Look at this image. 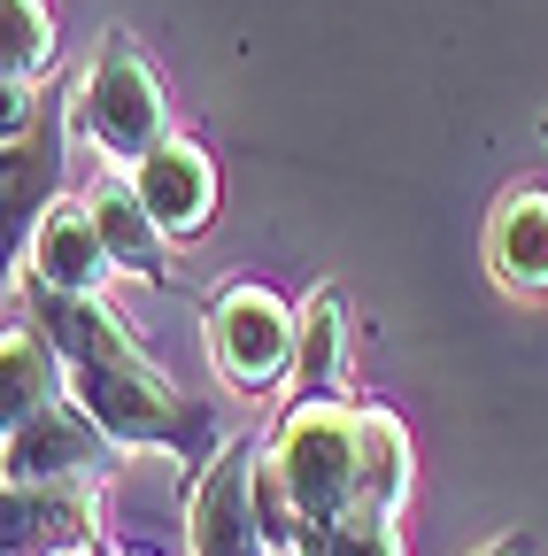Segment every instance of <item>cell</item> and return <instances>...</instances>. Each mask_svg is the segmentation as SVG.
Listing matches in <instances>:
<instances>
[{
	"instance_id": "1",
	"label": "cell",
	"mask_w": 548,
	"mask_h": 556,
	"mask_svg": "<svg viewBox=\"0 0 548 556\" xmlns=\"http://www.w3.org/2000/svg\"><path fill=\"white\" fill-rule=\"evenodd\" d=\"M270 464L286 471L309 526H348L356 518V479H364V409L309 394L279 426V441H270Z\"/></svg>"
},
{
	"instance_id": "2",
	"label": "cell",
	"mask_w": 548,
	"mask_h": 556,
	"mask_svg": "<svg viewBox=\"0 0 548 556\" xmlns=\"http://www.w3.org/2000/svg\"><path fill=\"white\" fill-rule=\"evenodd\" d=\"M78 124L101 139L116 163H148L163 139H170V131H163V124H170L163 86H155L148 54L131 47V39H109V47H101L93 78H86V93H78Z\"/></svg>"
},
{
	"instance_id": "3",
	"label": "cell",
	"mask_w": 548,
	"mask_h": 556,
	"mask_svg": "<svg viewBox=\"0 0 548 556\" xmlns=\"http://www.w3.org/2000/svg\"><path fill=\"white\" fill-rule=\"evenodd\" d=\"M294 332L302 325L263 278H240V287H225L209 302V356H217L225 387H240V394H263L294 371Z\"/></svg>"
},
{
	"instance_id": "4",
	"label": "cell",
	"mask_w": 548,
	"mask_h": 556,
	"mask_svg": "<svg viewBox=\"0 0 548 556\" xmlns=\"http://www.w3.org/2000/svg\"><path fill=\"white\" fill-rule=\"evenodd\" d=\"M71 394L116 448L178 441V394H170V379L155 364H140V348H131V356H109V364H71Z\"/></svg>"
},
{
	"instance_id": "5",
	"label": "cell",
	"mask_w": 548,
	"mask_h": 556,
	"mask_svg": "<svg viewBox=\"0 0 548 556\" xmlns=\"http://www.w3.org/2000/svg\"><path fill=\"white\" fill-rule=\"evenodd\" d=\"M186 541H193V556H279L255 510V448H225V464L193 486Z\"/></svg>"
},
{
	"instance_id": "6",
	"label": "cell",
	"mask_w": 548,
	"mask_h": 556,
	"mask_svg": "<svg viewBox=\"0 0 548 556\" xmlns=\"http://www.w3.org/2000/svg\"><path fill=\"white\" fill-rule=\"evenodd\" d=\"M109 464V433L78 402H54L24 426H9V486H62V479H93Z\"/></svg>"
},
{
	"instance_id": "7",
	"label": "cell",
	"mask_w": 548,
	"mask_h": 556,
	"mask_svg": "<svg viewBox=\"0 0 548 556\" xmlns=\"http://www.w3.org/2000/svg\"><path fill=\"white\" fill-rule=\"evenodd\" d=\"M109 270H116V255L101 240V217L86 201H54L31 232V278H47L62 294H101Z\"/></svg>"
},
{
	"instance_id": "8",
	"label": "cell",
	"mask_w": 548,
	"mask_h": 556,
	"mask_svg": "<svg viewBox=\"0 0 548 556\" xmlns=\"http://www.w3.org/2000/svg\"><path fill=\"white\" fill-rule=\"evenodd\" d=\"M131 186H140L148 217L163 232H201V225H209V208H217V163H209L201 139H163Z\"/></svg>"
},
{
	"instance_id": "9",
	"label": "cell",
	"mask_w": 548,
	"mask_h": 556,
	"mask_svg": "<svg viewBox=\"0 0 548 556\" xmlns=\"http://www.w3.org/2000/svg\"><path fill=\"white\" fill-rule=\"evenodd\" d=\"M31 325L62 348V364H109V356H131V340H124V325L101 309V294H62V287H47V278H31Z\"/></svg>"
},
{
	"instance_id": "10",
	"label": "cell",
	"mask_w": 548,
	"mask_h": 556,
	"mask_svg": "<svg viewBox=\"0 0 548 556\" xmlns=\"http://www.w3.org/2000/svg\"><path fill=\"white\" fill-rule=\"evenodd\" d=\"M487 263L502 287L540 294L548 287V193H510L487 225Z\"/></svg>"
},
{
	"instance_id": "11",
	"label": "cell",
	"mask_w": 548,
	"mask_h": 556,
	"mask_svg": "<svg viewBox=\"0 0 548 556\" xmlns=\"http://www.w3.org/2000/svg\"><path fill=\"white\" fill-rule=\"evenodd\" d=\"M93 533V495L78 479L62 486H9V556L16 548H71Z\"/></svg>"
},
{
	"instance_id": "12",
	"label": "cell",
	"mask_w": 548,
	"mask_h": 556,
	"mask_svg": "<svg viewBox=\"0 0 548 556\" xmlns=\"http://www.w3.org/2000/svg\"><path fill=\"white\" fill-rule=\"evenodd\" d=\"M86 208L101 217V240H109V255H116L124 270H140V278H163V270H170V263H163V240H170V232L148 217L140 186H124V178H93Z\"/></svg>"
},
{
	"instance_id": "13",
	"label": "cell",
	"mask_w": 548,
	"mask_h": 556,
	"mask_svg": "<svg viewBox=\"0 0 548 556\" xmlns=\"http://www.w3.org/2000/svg\"><path fill=\"white\" fill-rule=\"evenodd\" d=\"M62 379H71L62 348H54L39 325H24V332L9 325V340H0V394H9V426L54 409V402H62Z\"/></svg>"
},
{
	"instance_id": "14",
	"label": "cell",
	"mask_w": 548,
	"mask_h": 556,
	"mask_svg": "<svg viewBox=\"0 0 548 556\" xmlns=\"http://www.w3.org/2000/svg\"><path fill=\"white\" fill-rule=\"evenodd\" d=\"M409 503V433L402 417L364 409V479H356V518H394Z\"/></svg>"
},
{
	"instance_id": "15",
	"label": "cell",
	"mask_w": 548,
	"mask_h": 556,
	"mask_svg": "<svg viewBox=\"0 0 548 556\" xmlns=\"http://www.w3.org/2000/svg\"><path fill=\"white\" fill-rule=\"evenodd\" d=\"M340 356H348V302H340L332 287H317L302 302V332H294V379H302V394H324L332 371H340Z\"/></svg>"
},
{
	"instance_id": "16",
	"label": "cell",
	"mask_w": 548,
	"mask_h": 556,
	"mask_svg": "<svg viewBox=\"0 0 548 556\" xmlns=\"http://www.w3.org/2000/svg\"><path fill=\"white\" fill-rule=\"evenodd\" d=\"M0 62H9V78H39V70L54 62V24L39 0H0Z\"/></svg>"
},
{
	"instance_id": "17",
	"label": "cell",
	"mask_w": 548,
	"mask_h": 556,
	"mask_svg": "<svg viewBox=\"0 0 548 556\" xmlns=\"http://www.w3.org/2000/svg\"><path fill=\"white\" fill-rule=\"evenodd\" d=\"M302 556H402L394 518H348V526H302Z\"/></svg>"
},
{
	"instance_id": "18",
	"label": "cell",
	"mask_w": 548,
	"mask_h": 556,
	"mask_svg": "<svg viewBox=\"0 0 548 556\" xmlns=\"http://www.w3.org/2000/svg\"><path fill=\"white\" fill-rule=\"evenodd\" d=\"M479 556H533V541H525V533H502V541H487Z\"/></svg>"
},
{
	"instance_id": "19",
	"label": "cell",
	"mask_w": 548,
	"mask_h": 556,
	"mask_svg": "<svg viewBox=\"0 0 548 556\" xmlns=\"http://www.w3.org/2000/svg\"><path fill=\"white\" fill-rule=\"evenodd\" d=\"M47 556H93V548H86V541H71V548H47Z\"/></svg>"
},
{
	"instance_id": "20",
	"label": "cell",
	"mask_w": 548,
	"mask_h": 556,
	"mask_svg": "<svg viewBox=\"0 0 548 556\" xmlns=\"http://www.w3.org/2000/svg\"><path fill=\"white\" fill-rule=\"evenodd\" d=\"M279 556H302V548H279Z\"/></svg>"
},
{
	"instance_id": "21",
	"label": "cell",
	"mask_w": 548,
	"mask_h": 556,
	"mask_svg": "<svg viewBox=\"0 0 548 556\" xmlns=\"http://www.w3.org/2000/svg\"><path fill=\"white\" fill-rule=\"evenodd\" d=\"M140 556H148V548H140Z\"/></svg>"
}]
</instances>
